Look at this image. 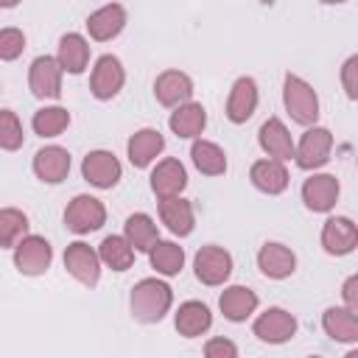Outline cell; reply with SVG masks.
Wrapping results in <instances>:
<instances>
[{
  "instance_id": "26",
  "label": "cell",
  "mask_w": 358,
  "mask_h": 358,
  "mask_svg": "<svg viewBox=\"0 0 358 358\" xmlns=\"http://www.w3.org/2000/svg\"><path fill=\"white\" fill-rule=\"evenodd\" d=\"M322 327L333 341L341 344L358 341V313L352 308H327L322 316Z\"/></svg>"
},
{
  "instance_id": "9",
  "label": "cell",
  "mask_w": 358,
  "mask_h": 358,
  "mask_svg": "<svg viewBox=\"0 0 358 358\" xmlns=\"http://www.w3.org/2000/svg\"><path fill=\"white\" fill-rule=\"evenodd\" d=\"M123 81H126V73H123V64L117 56H101L92 67V76H90V90L98 101H109L115 98L120 90H123Z\"/></svg>"
},
{
  "instance_id": "15",
  "label": "cell",
  "mask_w": 358,
  "mask_h": 358,
  "mask_svg": "<svg viewBox=\"0 0 358 358\" xmlns=\"http://www.w3.org/2000/svg\"><path fill=\"white\" fill-rule=\"evenodd\" d=\"M257 143H260V148L268 154V157H274V159H291L294 154H296V145H294V137H291V131L285 129V123L280 120V117H268L263 126H260V131H257Z\"/></svg>"
},
{
  "instance_id": "38",
  "label": "cell",
  "mask_w": 358,
  "mask_h": 358,
  "mask_svg": "<svg viewBox=\"0 0 358 358\" xmlns=\"http://www.w3.org/2000/svg\"><path fill=\"white\" fill-rule=\"evenodd\" d=\"M204 355L207 358H235L238 355V347L229 338H210L204 344Z\"/></svg>"
},
{
  "instance_id": "39",
  "label": "cell",
  "mask_w": 358,
  "mask_h": 358,
  "mask_svg": "<svg viewBox=\"0 0 358 358\" xmlns=\"http://www.w3.org/2000/svg\"><path fill=\"white\" fill-rule=\"evenodd\" d=\"M341 299L347 302V308L358 310V274H352V277L344 280V285H341Z\"/></svg>"
},
{
  "instance_id": "24",
  "label": "cell",
  "mask_w": 358,
  "mask_h": 358,
  "mask_svg": "<svg viewBox=\"0 0 358 358\" xmlns=\"http://www.w3.org/2000/svg\"><path fill=\"white\" fill-rule=\"evenodd\" d=\"M218 308L229 322H246L257 310V294L246 285H229V288H224Z\"/></svg>"
},
{
  "instance_id": "6",
  "label": "cell",
  "mask_w": 358,
  "mask_h": 358,
  "mask_svg": "<svg viewBox=\"0 0 358 358\" xmlns=\"http://www.w3.org/2000/svg\"><path fill=\"white\" fill-rule=\"evenodd\" d=\"M193 271L204 285H221L232 274V255L221 246H201L193 257Z\"/></svg>"
},
{
  "instance_id": "10",
  "label": "cell",
  "mask_w": 358,
  "mask_h": 358,
  "mask_svg": "<svg viewBox=\"0 0 358 358\" xmlns=\"http://www.w3.org/2000/svg\"><path fill=\"white\" fill-rule=\"evenodd\" d=\"M252 330L266 344H282L296 333V319L285 308H268L255 319Z\"/></svg>"
},
{
  "instance_id": "28",
  "label": "cell",
  "mask_w": 358,
  "mask_h": 358,
  "mask_svg": "<svg viewBox=\"0 0 358 358\" xmlns=\"http://www.w3.org/2000/svg\"><path fill=\"white\" fill-rule=\"evenodd\" d=\"M56 59L59 64L64 67V73H84L87 70V62H90V45L81 34H64L59 39V50H56Z\"/></svg>"
},
{
  "instance_id": "34",
  "label": "cell",
  "mask_w": 358,
  "mask_h": 358,
  "mask_svg": "<svg viewBox=\"0 0 358 358\" xmlns=\"http://www.w3.org/2000/svg\"><path fill=\"white\" fill-rule=\"evenodd\" d=\"M25 235H28V218H25V213H20L14 207H3L0 210V243L6 249H14Z\"/></svg>"
},
{
  "instance_id": "18",
  "label": "cell",
  "mask_w": 358,
  "mask_h": 358,
  "mask_svg": "<svg viewBox=\"0 0 358 358\" xmlns=\"http://www.w3.org/2000/svg\"><path fill=\"white\" fill-rule=\"evenodd\" d=\"M257 268L268 280H285L296 268V255L282 243H263L257 252Z\"/></svg>"
},
{
  "instance_id": "4",
  "label": "cell",
  "mask_w": 358,
  "mask_h": 358,
  "mask_svg": "<svg viewBox=\"0 0 358 358\" xmlns=\"http://www.w3.org/2000/svg\"><path fill=\"white\" fill-rule=\"evenodd\" d=\"M62 73L64 67L59 64L56 56H36L28 67V87L36 98H59L62 95Z\"/></svg>"
},
{
  "instance_id": "42",
  "label": "cell",
  "mask_w": 358,
  "mask_h": 358,
  "mask_svg": "<svg viewBox=\"0 0 358 358\" xmlns=\"http://www.w3.org/2000/svg\"><path fill=\"white\" fill-rule=\"evenodd\" d=\"M350 358H358V347H355V350H350Z\"/></svg>"
},
{
  "instance_id": "33",
  "label": "cell",
  "mask_w": 358,
  "mask_h": 358,
  "mask_svg": "<svg viewBox=\"0 0 358 358\" xmlns=\"http://www.w3.org/2000/svg\"><path fill=\"white\" fill-rule=\"evenodd\" d=\"M31 126L39 137H59L70 126V112L64 106H45V109L34 112Z\"/></svg>"
},
{
  "instance_id": "41",
  "label": "cell",
  "mask_w": 358,
  "mask_h": 358,
  "mask_svg": "<svg viewBox=\"0 0 358 358\" xmlns=\"http://www.w3.org/2000/svg\"><path fill=\"white\" fill-rule=\"evenodd\" d=\"M322 3H327V6H338V3H347V0H322Z\"/></svg>"
},
{
  "instance_id": "14",
  "label": "cell",
  "mask_w": 358,
  "mask_h": 358,
  "mask_svg": "<svg viewBox=\"0 0 358 358\" xmlns=\"http://www.w3.org/2000/svg\"><path fill=\"white\" fill-rule=\"evenodd\" d=\"M154 95L162 106H182L193 95V81L182 70H165L154 81Z\"/></svg>"
},
{
  "instance_id": "12",
  "label": "cell",
  "mask_w": 358,
  "mask_h": 358,
  "mask_svg": "<svg viewBox=\"0 0 358 358\" xmlns=\"http://www.w3.org/2000/svg\"><path fill=\"white\" fill-rule=\"evenodd\" d=\"M322 246L327 255H336V257L350 255L358 246V227L344 215L327 218L322 227Z\"/></svg>"
},
{
  "instance_id": "3",
  "label": "cell",
  "mask_w": 358,
  "mask_h": 358,
  "mask_svg": "<svg viewBox=\"0 0 358 358\" xmlns=\"http://www.w3.org/2000/svg\"><path fill=\"white\" fill-rule=\"evenodd\" d=\"M103 221H106V207L95 196H87V193L76 196L64 210V227L76 235L95 232L103 227Z\"/></svg>"
},
{
  "instance_id": "31",
  "label": "cell",
  "mask_w": 358,
  "mask_h": 358,
  "mask_svg": "<svg viewBox=\"0 0 358 358\" xmlns=\"http://www.w3.org/2000/svg\"><path fill=\"white\" fill-rule=\"evenodd\" d=\"M126 238L129 243L137 249V252H151V246L159 241V232H157V224L151 215L145 213H134L126 218Z\"/></svg>"
},
{
  "instance_id": "17",
  "label": "cell",
  "mask_w": 358,
  "mask_h": 358,
  "mask_svg": "<svg viewBox=\"0 0 358 358\" xmlns=\"http://www.w3.org/2000/svg\"><path fill=\"white\" fill-rule=\"evenodd\" d=\"M257 109V84L249 76H241L227 98V117L232 123H246Z\"/></svg>"
},
{
  "instance_id": "22",
  "label": "cell",
  "mask_w": 358,
  "mask_h": 358,
  "mask_svg": "<svg viewBox=\"0 0 358 358\" xmlns=\"http://www.w3.org/2000/svg\"><path fill=\"white\" fill-rule=\"evenodd\" d=\"M249 179H252V185L257 190H263L268 196H277V193H282L288 187V171H285L282 159H274V157L257 159L252 165V171H249Z\"/></svg>"
},
{
  "instance_id": "32",
  "label": "cell",
  "mask_w": 358,
  "mask_h": 358,
  "mask_svg": "<svg viewBox=\"0 0 358 358\" xmlns=\"http://www.w3.org/2000/svg\"><path fill=\"white\" fill-rule=\"evenodd\" d=\"M148 257H151V266H154L159 274H165V277L179 274L182 266H185V249H182L179 243H173V241H157V243L151 246Z\"/></svg>"
},
{
  "instance_id": "11",
  "label": "cell",
  "mask_w": 358,
  "mask_h": 358,
  "mask_svg": "<svg viewBox=\"0 0 358 358\" xmlns=\"http://www.w3.org/2000/svg\"><path fill=\"white\" fill-rule=\"evenodd\" d=\"M338 179L333 173H313L302 185V201L313 213H327L338 201Z\"/></svg>"
},
{
  "instance_id": "2",
  "label": "cell",
  "mask_w": 358,
  "mask_h": 358,
  "mask_svg": "<svg viewBox=\"0 0 358 358\" xmlns=\"http://www.w3.org/2000/svg\"><path fill=\"white\" fill-rule=\"evenodd\" d=\"M282 101H285L288 115L299 126H316V120H319V95L305 78L288 73L285 81H282Z\"/></svg>"
},
{
  "instance_id": "5",
  "label": "cell",
  "mask_w": 358,
  "mask_h": 358,
  "mask_svg": "<svg viewBox=\"0 0 358 358\" xmlns=\"http://www.w3.org/2000/svg\"><path fill=\"white\" fill-rule=\"evenodd\" d=\"M330 148H333V134L324 126H310L302 134L294 159L302 171H316L330 159Z\"/></svg>"
},
{
  "instance_id": "1",
  "label": "cell",
  "mask_w": 358,
  "mask_h": 358,
  "mask_svg": "<svg viewBox=\"0 0 358 358\" xmlns=\"http://www.w3.org/2000/svg\"><path fill=\"white\" fill-rule=\"evenodd\" d=\"M171 302H173L171 285L162 282V280H157V277L140 280V282L131 288V296H129L131 316H134L137 322H145V324L159 322V319L171 310Z\"/></svg>"
},
{
  "instance_id": "16",
  "label": "cell",
  "mask_w": 358,
  "mask_h": 358,
  "mask_svg": "<svg viewBox=\"0 0 358 358\" xmlns=\"http://www.w3.org/2000/svg\"><path fill=\"white\" fill-rule=\"evenodd\" d=\"M187 187V171L179 159L168 157L162 162H157V168L151 171V190L159 196V199H168V196H182V190Z\"/></svg>"
},
{
  "instance_id": "25",
  "label": "cell",
  "mask_w": 358,
  "mask_h": 358,
  "mask_svg": "<svg viewBox=\"0 0 358 358\" xmlns=\"http://www.w3.org/2000/svg\"><path fill=\"white\" fill-rule=\"evenodd\" d=\"M173 324H176L179 336H185V338H196V336H201V333L210 330V324H213V313H210V308H207L204 302L190 299V302H182V305H179Z\"/></svg>"
},
{
  "instance_id": "7",
  "label": "cell",
  "mask_w": 358,
  "mask_h": 358,
  "mask_svg": "<svg viewBox=\"0 0 358 358\" xmlns=\"http://www.w3.org/2000/svg\"><path fill=\"white\" fill-rule=\"evenodd\" d=\"M53 260V249L45 238L39 235H25L17 246H14V266L28 274V277H36V274H45L48 266Z\"/></svg>"
},
{
  "instance_id": "35",
  "label": "cell",
  "mask_w": 358,
  "mask_h": 358,
  "mask_svg": "<svg viewBox=\"0 0 358 358\" xmlns=\"http://www.w3.org/2000/svg\"><path fill=\"white\" fill-rule=\"evenodd\" d=\"M0 145L6 151H17L22 145V123L17 120V115L11 109L0 112Z\"/></svg>"
},
{
  "instance_id": "21",
  "label": "cell",
  "mask_w": 358,
  "mask_h": 358,
  "mask_svg": "<svg viewBox=\"0 0 358 358\" xmlns=\"http://www.w3.org/2000/svg\"><path fill=\"white\" fill-rule=\"evenodd\" d=\"M162 148H165V137L157 129H140L126 143V151L134 168H148L162 154Z\"/></svg>"
},
{
  "instance_id": "40",
  "label": "cell",
  "mask_w": 358,
  "mask_h": 358,
  "mask_svg": "<svg viewBox=\"0 0 358 358\" xmlns=\"http://www.w3.org/2000/svg\"><path fill=\"white\" fill-rule=\"evenodd\" d=\"M17 3H20V0H0L3 8H11V6H17Z\"/></svg>"
},
{
  "instance_id": "36",
  "label": "cell",
  "mask_w": 358,
  "mask_h": 358,
  "mask_svg": "<svg viewBox=\"0 0 358 358\" xmlns=\"http://www.w3.org/2000/svg\"><path fill=\"white\" fill-rule=\"evenodd\" d=\"M22 50H25V34L17 28H3L0 31V59L14 62Z\"/></svg>"
},
{
  "instance_id": "19",
  "label": "cell",
  "mask_w": 358,
  "mask_h": 358,
  "mask_svg": "<svg viewBox=\"0 0 358 358\" xmlns=\"http://www.w3.org/2000/svg\"><path fill=\"white\" fill-rule=\"evenodd\" d=\"M126 25V8L120 3H109V6H101L98 11H92L87 17V31L95 42H106V39H115Z\"/></svg>"
},
{
  "instance_id": "30",
  "label": "cell",
  "mask_w": 358,
  "mask_h": 358,
  "mask_svg": "<svg viewBox=\"0 0 358 358\" xmlns=\"http://www.w3.org/2000/svg\"><path fill=\"white\" fill-rule=\"evenodd\" d=\"M193 165L204 173V176H221L227 171V154L221 145L210 143V140H196L190 148Z\"/></svg>"
},
{
  "instance_id": "37",
  "label": "cell",
  "mask_w": 358,
  "mask_h": 358,
  "mask_svg": "<svg viewBox=\"0 0 358 358\" xmlns=\"http://www.w3.org/2000/svg\"><path fill=\"white\" fill-rule=\"evenodd\" d=\"M341 87L350 101H358V56H350L341 64Z\"/></svg>"
},
{
  "instance_id": "8",
  "label": "cell",
  "mask_w": 358,
  "mask_h": 358,
  "mask_svg": "<svg viewBox=\"0 0 358 358\" xmlns=\"http://www.w3.org/2000/svg\"><path fill=\"white\" fill-rule=\"evenodd\" d=\"M101 255L92 249V246H87L84 241H76V243H70L67 246V252H64V268L81 282V285H98V280H101Z\"/></svg>"
},
{
  "instance_id": "43",
  "label": "cell",
  "mask_w": 358,
  "mask_h": 358,
  "mask_svg": "<svg viewBox=\"0 0 358 358\" xmlns=\"http://www.w3.org/2000/svg\"><path fill=\"white\" fill-rule=\"evenodd\" d=\"M260 3H266V6H271V3H274V0H260Z\"/></svg>"
},
{
  "instance_id": "13",
  "label": "cell",
  "mask_w": 358,
  "mask_h": 358,
  "mask_svg": "<svg viewBox=\"0 0 358 358\" xmlns=\"http://www.w3.org/2000/svg\"><path fill=\"white\" fill-rule=\"evenodd\" d=\"M81 173L90 185H95L101 190H109L120 179V162L112 151H90L81 162Z\"/></svg>"
},
{
  "instance_id": "27",
  "label": "cell",
  "mask_w": 358,
  "mask_h": 358,
  "mask_svg": "<svg viewBox=\"0 0 358 358\" xmlns=\"http://www.w3.org/2000/svg\"><path fill=\"white\" fill-rule=\"evenodd\" d=\"M168 126H171V131H173L176 137H185V140L199 137V134L204 131V126H207V112H204L201 103L187 101V103H182V106H176V109L171 112Z\"/></svg>"
},
{
  "instance_id": "23",
  "label": "cell",
  "mask_w": 358,
  "mask_h": 358,
  "mask_svg": "<svg viewBox=\"0 0 358 358\" xmlns=\"http://www.w3.org/2000/svg\"><path fill=\"white\" fill-rule=\"evenodd\" d=\"M159 218H162V224H165L173 235H179V238L190 235V232H193V224H196L193 207H190V201L182 199V196L159 199Z\"/></svg>"
},
{
  "instance_id": "29",
  "label": "cell",
  "mask_w": 358,
  "mask_h": 358,
  "mask_svg": "<svg viewBox=\"0 0 358 358\" xmlns=\"http://www.w3.org/2000/svg\"><path fill=\"white\" fill-rule=\"evenodd\" d=\"M134 246L129 243L126 235H106L98 246V255L103 260V266H109L112 271H126L134 263Z\"/></svg>"
},
{
  "instance_id": "20",
  "label": "cell",
  "mask_w": 358,
  "mask_h": 358,
  "mask_svg": "<svg viewBox=\"0 0 358 358\" xmlns=\"http://www.w3.org/2000/svg\"><path fill=\"white\" fill-rule=\"evenodd\" d=\"M34 173L48 182V185H59L67 173H70V154L62 145H45L36 151L34 157Z\"/></svg>"
}]
</instances>
